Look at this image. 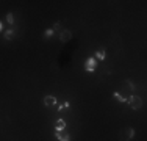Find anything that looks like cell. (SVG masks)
I'll use <instances>...</instances> for the list:
<instances>
[{"label": "cell", "instance_id": "1", "mask_svg": "<svg viewBox=\"0 0 147 141\" xmlns=\"http://www.w3.org/2000/svg\"><path fill=\"white\" fill-rule=\"evenodd\" d=\"M127 104L131 110H139V108L142 107V99L138 97V96H130L127 99Z\"/></svg>", "mask_w": 147, "mask_h": 141}, {"label": "cell", "instance_id": "2", "mask_svg": "<svg viewBox=\"0 0 147 141\" xmlns=\"http://www.w3.org/2000/svg\"><path fill=\"white\" fill-rule=\"evenodd\" d=\"M83 66H85L86 72H94V70L97 69V60H96V56H89V58H86L85 63H83Z\"/></svg>", "mask_w": 147, "mask_h": 141}, {"label": "cell", "instance_id": "13", "mask_svg": "<svg viewBox=\"0 0 147 141\" xmlns=\"http://www.w3.org/2000/svg\"><path fill=\"white\" fill-rule=\"evenodd\" d=\"M124 85H125V86H127L130 91H133V89H135V85H133V83L130 82V80H125V82H124Z\"/></svg>", "mask_w": 147, "mask_h": 141}, {"label": "cell", "instance_id": "11", "mask_svg": "<svg viewBox=\"0 0 147 141\" xmlns=\"http://www.w3.org/2000/svg\"><path fill=\"white\" fill-rule=\"evenodd\" d=\"M114 97H116V99H117V100H119V102H121V104H127V99H125V97H122V96H121V94H119V93H117V91H116V93H114Z\"/></svg>", "mask_w": 147, "mask_h": 141}, {"label": "cell", "instance_id": "15", "mask_svg": "<svg viewBox=\"0 0 147 141\" xmlns=\"http://www.w3.org/2000/svg\"><path fill=\"white\" fill-rule=\"evenodd\" d=\"M59 28H61V24H59V22H55V24H53V30H59Z\"/></svg>", "mask_w": 147, "mask_h": 141}, {"label": "cell", "instance_id": "14", "mask_svg": "<svg viewBox=\"0 0 147 141\" xmlns=\"http://www.w3.org/2000/svg\"><path fill=\"white\" fill-rule=\"evenodd\" d=\"M55 108H57L58 111H61V110H66V105H64V104H59V105H57Z\"/></svg>", "mask_w": 147, "mask_h": 141}, {"label": "cell", "instance_id": "9", "mask_svg": "<svg viewBox=\"0 0 147 141\" xmlns=\"http://www.w3.org/2000/svg\"><path fill=\"white\" fill-rule=\"evenodd\" d=\"M96 60H100V61L105 60V50L103 49H99V50L96 52Z\"/></svg>", "mask_w": 147, "mask_h": 141}, {"label": "cell", "instance_id": "12", "mask_svg": "<svg viewBox=\"0 0 147 141\" xmlns=\"http://www.w3.org/2000/svg\"><path fill=\"white\" fill-rule=\"evenodd\" d=\"M6 22H8L9 25H13V24H14V17H13V13H8V14H6Z\"/></svg>", "mask_w": 147, "mask_h": 141}, {"label": "cell", "instance_id": "7", "mask_svg": "<svg viewBox=\"0 0 147 141\" xmlns=\"http://www.w3.org/2000/svg\"><path fill=\"white\" fill-rule=\"evenodd\" d=\"M3 38L6 41H13V38H14V28H8L6 31H3Z\"/></svg>", "mask_w": 147, "mask_h": 141}, {"label": "cell", "instance_id": "3", "mask_svg": "<svg viewBox=\"0 0 147 141\" xmlns=\"http://www.w3.org/2000/svg\"><path fill=\"white\" fill-rule=\"evenodd\" d=\"M121 138H124V141H131L133 138H135V129H131V127L124 129L121 132Z\"/></svg>", "mask_w": 147, "mask_h": 141}, {"label": "cell", "instance_id": "5", "mask_svg": "<svg viewBox=\"0 0 147 141\" xmlns=\"http://www.w3.org/2000/svg\"><path fill=\"white\" fill-rule=\"evenodd\" d=\"M57 97H53V96H45L44 97V105L45 107H57Z\"/></svg>", "mask_w": 147, "mask_h": 141}, {"label": "cell", "instance_id": "10", "mask_svg": "<svg viewBox=\"0 0 147 141\" xmlns=\"http://www.w3.org/2000/svg\"><path fill=\"white\" fill-rule=\"evenodd\" d=\"M53 28H47V30L44 31V39H49V38H52L53 36Z\"/></svg>", "mask_w": 147, "mask_h": 141}, {"label": "cell", "instance_id": "8", "mask_svg": "<svg viewBox=\"0 0 147 141\" xmlns=\"http://www.w3.org/2000/svg\"><path fill=\"white\" fill-rule=\"evenodd\" d=\"M64 129H66V122L63 119H58L57 124H55V132H63Z\"/></svg>", "mask_w": 147, "mask_h": 141}, {"label": "cell", "instance_id": "6", "mask_svg": "<svg viewBox=\"0 0 147 141\" xmlns=\"http://www.w3.org/2000/svg\"><path fill=\"white\" fill-rule=\"evenodd\" d=\"M55 135H57V140H58V141H71V135H67V133L55 132Z\"/></svg>", "mask_w": 147, "mask_h": 141}, {"label": "cell", "instance_id": "4", "mask_svg": "<svg viewBox=\"0 0 147 141\" xmlns=\"http://www.w3.org/2000/svg\"><path fill=\"white\" fill-rule=\"evenodd\" d=\"M72 39V31L71 30H61V33H59V41L61 42H67Z\"/></svg>", "mask_w": 147, "mask_h": 141}]
</instances>
